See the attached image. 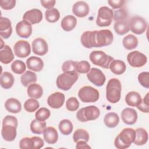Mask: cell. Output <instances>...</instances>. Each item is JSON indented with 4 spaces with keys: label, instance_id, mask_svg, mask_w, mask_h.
Listing matches in <instances>:
<instances>
[{
    "label": "cell",
    "instance_id": "obj_38",
    "mask_svg": "<svg viewBox=\"0 0 149 149\" xmlns=\"http://www.w3.org/2000/svg\"><path fill=\"white\" fill-rule=\"evenodd\" d=\"M73 139L75 143H77L80 140H83L86 142H87L89 140L88 133L84 129H78L74 132L73 135Z\"/></svg>",
    "mask_w": 149,
    "mask_h": 149
},
{
    "label": "cell",
    "instance_id": "obj_48",
    "mask_svg": "<svg viewBox=\"0 0 149 149\" xmlns=\"http://www.w3.org/2000/svg\"><path fill=\"white\" fill-rule=\"evenodd\" d=\"M77 62L73 61H67L63 62L62 66V70L65 72H76V65Z\"/></svg>",
    "mask_w": 149,
    "mask_h": 149
},
{
    "label": "cell",
    "instance_id": "obj_16",
    "mask_svg": "<svg viewBox=\"0 0 149 149\" xmlns=\"http://www.w3.org/2000/svg\"><path fill=\"white\" fill-rule=\"evenodd\" d=\"M23 19L31 24L39 23L42 19V13L38 9H32L26 11L23 16Z\"/></svg>",
    "mask_w": 149,
    "mask_h": 149
},
{
    "label": "cell",
    "instance_id": "obj_1",
    "mask_svg": "<svg viewBox=\"0 0 149 149\" xmlns=\"http://www.w3.org/2000/svg\"><path fill=\"white\" fill-rule=\"evenodd\" d=\"M113 40L112 33L107 29L86 31L80 38L81 44L87 48L102 47L110 45Z\"/></svg>",
    "mask_w": 149,
    "mask_h": 149
},
{
    "label": "cell",
    "instance_id": "obj_37",
    "mask_svg": "<svg viewBox=\"0 0 149 149\" xmlns=\"http://www.w3.org/2000/svg\"><path fill=\"white\" fill-rule=\"evenodd\" d=\"M45 17L46 20L50 23H55L57 22L60 17V13L56 8H52L47 9L45 12Z\"/></svg>",
    "mask_w": 149,
    "mask_h": 149
},
{
    "label": "cell",
    "instance_id": "obj_19",
    "mask_svg": "<svg viewBox=\"0 0 149 149\" xmlns=\"http://www.w3.org/2000/svg\"><path fill=\"white\" fill-rule=\"evenodd\" d=\"M12 33V27L10 20L5 17L0 19V36L2 38H8Z\"/></svg>",
    "mask_w": 149,
    "mask_h": 149
},
{
    "label": "cell",
    "instance_id": "obj_42",
    "mask_svg": "<svg viewBox=\"0 0 149 149\" xmlns=\"http://www.w3.org/2000/svg\"><path fill=\"white\" fill-rule=\"evenodd\" d=\"M50 111L47 108H40L35 114L36 119L40 121H45L50 116Z\"/></svg>",
    "mask_w": 149,
    "mask_h": 149
},
{
    "label": "cell",
    "instance_id": "obj_11",
    "mask_svg": "<svg viewBox=\"0 0 149 149\" xmlns=\"http://www.w3.org/2000/svg\"><path fill=\"white\" fill-rule=\"evenodd\" d=\"M127 61L131 66L140 68L146 65L147 62V58L144 54L138 51H134L128 54Z\"/></svg>",
    "mask_w": 149,
    "mask_h": 149
},
{
    "label": "cell",
    "instance_id": "obj_10",
    "mask_svg": "<svg viewBox=\"0 0 149 149\" xmlns=\"http://www.w3.org/2000/svg\"><path fill=\"white\" fill-rule=\"evenodd\" d=\"M129 29L136 34H141L145 32L147 27V22L142 17L135 16L129 20Z\"/></svg>",
    "mask_w": 149,
    "mask_h": 149
},
{
    "label": "cell",
    "instance_id": "obj_15",
    "mask_svg": "<svg viewBox=\"0 0 149 149\" xmlns=\"http://www.w3.org/2000/svg\"><path fill=\"white\" fill-rule=\"evenodd\" d=\"M32 50L36 55L43 56L48 51V44L43 38H37L32 42Z\"/></svg>",
    "mask_w": 149,
    "mask_h": 149
},
{
    "label": "cell",
    "instance_id": "obj_14",
    "mask_svg": "<svg viewBox=\"0 0 149 149\" xmlns=\"http://www.w3.org/2000/svg\"><path fill=\"white\" fill-rule=\"evenodd\" d=\"M16 31L17 36L21 38H29L32 33L31 24L26 20L18 22L16 26Z\"/></svg>",
    "mask_w": 149,
    "mask_h": 149
},
{
    "label": "cell",
    "instance_id": "obj_45",
    "mask_svg": "<svg viewBox=\"0 0 149 149\" xmlns=\"http://www.w3.org/2000/svg\"><path fill=\"white\" fill-rule=\"evenodd\" d=\"M127 17L128 14L127 10L124 8H120L114 12L113 19L115 22H117L127 19Z\"/></svg>",
    "mask_w": 149,
    "mask_h": 149
},
{
    "label": "cell",
    "instance_id": "obj_40",
    "mask_svg": "<svg viewBox=\"0 0 149 149\" xmlns=\"http://www.w3.org/2000/svg\"><path fill=\"white\" fill-rule=\"evenodd\" d=\"M25 63L20 60H16L11 64V69L16 74H21L26 70Z\"/></svg>",
    "mask_w": 149,
    "mask_h": 149
},
{
    "label": "cell",
    "instance_id": "obj_20",
    "mask_svg": "<svg viewBox=\"0 0 149 149\" xmlns=\"http://www.w3.org/2000/svg\"><path fill=\"white\" fill-rule=\"evenodd\" d=\"M90 8L88 5L84 1H77L73 5L72 12L79 17H84L87 16Z\"/></svg>",
    "mask_w": 149,
    "mask_h": 149
},
{
    "label": "cell",
    "instance_id": "obj_41",
    "mask_svg": "<svg viewBox=\"0 0 149 149\" xmlns=\"http://www.w3.org/2000/svg\"><path fill=\"white\" fill-rule=\"evenodd\" d=\"M19 147L21 149H34V141L32 137H24L19 142Z\"/></svg>",
    "mask_w": 149,
    "mask_h": 149
},
{
    "label": "cell",
    "instance_id": "obj_8",
    "mask_svg": "<svg viewBox=\"0 0 149 149\" xmlns=\"http://www.w3.org/2000/svg\"><path fill=\"white\" fill-rule=\"evenodd\" d=\"M78 96L83 102H95L99 99L100 94L97 89L90 86H86L79 90Z\"/></svg>",
    "mask_w": 149,
    "mask_h": 149
},
{
    "label": "cell",
    "instance_id": "obj_34",
    "mask_svg": "<svg viewBox=\"0 0 149 149\" xmlns=\"http://www.w3.org/2000/svg\"><path fill=\"white\" fill-rule=\"evenodd\" d=\"M20 81L23 86L24 87H27L28 86L36 82V74L35 73L30 70H27L21 76Z\"/></svg>",
    "mask_w": 149,
    "mask_h": 149
},
{
    "label": "cell",
    "instance_id": "obj_23",
    "mask_svg": "<svg viewBox=\"0 0 149 149\" xmlns=\"http://www.w3.org/2000/svg\"><path fill=\"white\" fill-rule=\"evenodd\" d=\"M5 107L8 112L13 113H19L22 109L20 102L14 98L8 99L5 103Z\"/></svg>",
    "mask_w": 149,
    "mask_h": 149
},
{
    "label": "cell",
    "instance_id": "obj_18",
    "mask_svg": "<svg viewBox=\"0 0 149 149\" xmlns=\"http://www.w3.org/2000/svg\"><path fill=\"white\" fill-rule=\"evenodd\" d=\"M121 119L125 123L132 125L137 121V113L133 108H126L121 112Z\"/></svg>",
    "mask_w": 149,
    "mask_h": 149
},
{
    "label": "cell",
    "instance_id": "obj_2",
    "mask_svg": "<svg viewBox=\"0 0 149 149\" xmlns=\"http://www.w3.org/2000/svg\"><path fill=\"white\" fill-rule=\"evenodd\" d=\"M17 119L12 115L6 116L2 120L1 134L6 141H12L16 137Z\"/></svg>",
    "mask_w": 149,
    "mask_h": 149
},
{
    "label": "cell",
    "instance_id": "obj_13",
    "mask_svg": "<svg viewBox=\"0 0 149 149\" xmlns=\"http://www.w3.org/2000/svg\"><path fill=\"white\" fill-rule=\"evenodd\" d=\"M13 51L17 57L26 58L30 54V45L27 41L19 40L13 46Z\"/></svg>",
    "mask_w": 149,
    "mask_h": 149
},
{
    "label": "cell",
    "instance_id": "obj_24",
    "mask_svg": "<svg viewBox=\"0 0 149 149\" xmlns=\"http://www.w3.org/2000/svg\"><path fill=\"white\" fill-rule=\"evenodd\" d=\"M14 55L10 47L5 45L0 51V61L4 64H8L14 59Z\"/></svg>",
    "mask_w": 149,
    "mask_h": 149
},
{
    "label": "cell",
    "instance_id": "obj_27",
    "mask_svg": "<svg viewBox=\"0 0 149 149\" xmlns=\"http://www.w3.org/2000/svg\"><path fill=\"white\" fill-rule=\"evenodd\" d=\"M27 93L29 97L34 99H38L42 95L43 90L42 87L38 84L33 83L28 86Z\"/></svg>",
    "mask_w": 149,
    "mask_h": 149
},
{
    "label": "cell",
    "instance_id": "obj_31",
    "mask_svg": "<svg viewBox=\"0 0 149 149\" xmlns=\"http://www.w3.org/2000/svg\"><path fill=\"white\" fill-rule=\"evenodd\" d=\"M104 122L108 127L113 128L118 125L119 122V116L116 113L109 112L105 115Z\"/></svg>",
    "mask_w": 149,
    "mask_h": 149
},
{
    "label": "cell",
    "instance_id": "obj_3",
    "mask_svg": "<svg viewBox=\"0 0 149 149\" xmlns=\"http://www.w3.org/2000/svg\"><path fill=\"white\" fill-rule=\"evenodd\" d=\"M136 137V131L132 128H125L116 136L114 141L115 147L118 149H125L130 146Z\"/></svg>",
    "mask_w": 149,
    "mask_h": 149
},
{
    "label": "cell",
    "instance_id": "obj_7",
    "mask_svg": "<svg viewBox=\"0 0 149 149\" xmlns=\"http://www.w3.org/2000/svg\"><path fill=\"white\" fill-rule=\"evenodd\" d=\"M90 59L95 65L109 69L111 62L114 59L102 51H93L90 54Z\"/></svg>",
    "mask_w": 149,
    "mask_h": 149
},
{
    "label": "cell",
    "instance_id": "obj_52",
    "mask_svg": "<svg viewBox=\"0 0 149 149\" xmlns=\"http://www.w3.org/2000/svg\"><path fill=\"white\" fill-rule=\"evenodd\" d=\"M34 141V149H40L42 148L44 144L43 140L37 136H33V137Z\"/></svg>",
    "mask_w": 149,
    "mask_h": 149
},
{
    "label": "cell",
    "instance_id": "obj_47",
    "mask_svg": "<svg viewBox=\"0 0 149 149\" xmlns=\"http://www.w3.org/2000/svg\"><path fill=\"white\" fill-rule=\"evenodd\" d=\"M138 109L144 113L149 112V99H148V93H147L146 96L144 97L140 104L137 107Z\"/></svg>",
    "mask_w": 149,
    "mask_h": 149
},
{
    "label": "cell",
    "instance_id": "obj_49",
    "mask_svg": "<svg viewBox=\"0 0 149 149\" xmlns=\"http://www.w3.org/2000/svg\"><path fill=\"white\" fill-rule=\"evenodd\" d=\"M15 0H0V6L5 10H10L15 6Z\"/></svg>",
    "mask_w": 149,
    "mask_h": 149
},
{
    "label": "cell",
    "instance_id": "obj_43",
    "mask_svg": "<svg viewBox=\"0 0 149 149\" xmlns=\"http://www.w3.org/2000/svg\"><path fill=\"white\" fill-rule=\"evenodd\" d=\"M90 69V65L86 61L77 62L76 70L79 73H87Z\"/></svg>",
    "mask_w": 149,
    "mask_h": 149
},
{
    "label": "cell",
    "instance_id": "obj_29",
    "mask_svg": "<svg viewBox=\"0 0 149 149\" xmlns=\"http://www.w3.org/2000/svg\"><path fill=\"white\" fill-rule=\"evenodd\" d=\"M15 81L13 76L9 72H5L2 73L0 77V84L2 88L9 89L11 88Z\"/></svg>",
    "mask_w": 149,
    "mask_h": 149
},
{
    "label": "cell",
    "instance_id": "obj_22",
    "mask_svg": "<svg viewBox=\"0 0 149 149\" xmlns=\"http://www.w3.org/2000/svg\"><path fill=\"white\" fill-rule=\"evenodd\" d=\"M43 133L44 139L47 143L54 144L58 141V133L57 130L54 127L49 126L46 127Z\"/></svg>",
    "mask_w": 149,
    "mask_h": 149
},
{
    "label": "cell",
    "instance_id": "obj_51",
    "mask_svg": "<svg viewBox=\"0 0 149 149\" xmlns=\"http://www.w3.org/2000/svg\"><path fill=\"white\" fill-rule=\"evenodd\" d=\"M41 5L44 7L46 9H50L53 8V7L54 6L56 1L55 0H41L40 1Z\"/></svg>",
    "mask_w": 149,
    "mask_h": 149
},
{
    "label": "cell",
    "instance_id": "obj_9",
    "mask_svg": "<svg viewBox=\"0 0 149 149\" xmlns=\"http://www.w3.org/2000/svg\"><path fill=\"white\" fill-rule=\"evenodd\" d=\"M113 17V10L107 6H102L98 9L96 24L100 27L109 26L112 23Z\"/></svg>",
    "mask_w": 149,
    "mask_h": 149
},
{
    "label": "cell",
    "instance_id": "obj_36",
    "mask_svg": "<svg viewBox=\"0 0 149 149\" xmlns=\"http://www.w3.org/2000/svg\"><path fill=\"white\" fill-rule=\"evenodd\" d=\"M58 127L61 133L64 135L70 134L73 128L72 123L68 119L62 120L59 123Z\"/></svg>",
    "mask_w": 149,
    "mask_h": 149
},
{
    "label": "cell",
    "instance_id": "obj_30",
    "mask_svg": "<svg viewBox=\"0 0 149 149\" xmlns=\"http://www.w3.org/2000/svg\"><path fill=\"white\" fill-rule=\"evenodd\" d=\"M125 101L130 107H137L141 101V97L139 93L130 91L126 94Z\"/></svg>",
    "mask_w": 149,
    "mask_h": 149
},
{
    "label": "cell",
    "instance_id": "obj_53",
    "mask_svg": "<svg viewBox=\"0 0 149 149\" xmlns=\"http://www.w3.org/2000/svg\"><path fill=\"white\" fill-rule=\"evenodd\" d=\"M76 148H91L88 145H87V142L83 140H80L77 142V144L76 146Z\"/></svg>",
    "mask_w": 149,
    "mask_h": 149
},
{
    "label": "cell",
    "instance_id": "obj_32",
    "mask_svg": "<svg viewBox=\"0 0 149 149\" xmlns=\"http://www.w3.org/2000/svg\"><path fill=\"white\" fill-rule=\"evenodd\" d=\"M115 32L119 35H124L130 30L129 20L126 19L115 22L113 26Z\"/></svg>",
    "mask_w": 149,
    "mask_h": 149
},
{
    "label": "cell",
    "instance_id": "obj_44",
    "mask_svg": "<svg viewBox=\"0 0 149 149\" xmlns=\"http://www.w3.org/2000/svg\"><path fill=\"white\" fill-rule=\"evenodd\" d=\"M79 102L76 98L70 97L68 98L66 102V107L69 111H75L79 107Z\"/></svg>",
    "mask_w": 149,
    "mask_h": 149
},
{
    "label": "cell",
    "instance_id": "obj_12",
    "mask_svg": "<svg viewBox=\"0 0 149 149\" xmlns=\"http://www.w3.org/2000/svg\"><path fill=\"white\" fill-rule=\"evenodd\" d=\"M88 80L97 86H102L105 81V76L102 72L97 68H93L87 73Z\"/></svg>",
    "mask_w": 149,
    "mask_h": 149
},
{
    "label": "cell",
    "instance_id": "obj_28",
    "mask_svg": "<svg viewBox=\"0 0 149 149\" xmlns=\"http://www.w3.org/2000/svg\"><path fill=\"white\" fill-rule=\"evenodd\" d=\"M109 68L113 73L117 75H120L125 72L126 66L123 61L113 59L111 62Z\"/></svg>",
    "mask_w": 149,
    "mask_h": 149
},
{
    "label": "cell",
    "instance_id": "obj_46",
    "mask_svg": "<svg viewBox=\"0 0 149 149\" xmlns=\"http://www.w3.org/2000/svg\"><path fill=\"white\" fill-rule=\"evenodd\" d=\"M138 80L140 84L146 88H149V72H143L138 76Z\"/></svg>",
    "mask_w": 149,
    "mask_h": 149
},
{
    "label": "cell",
    "instance_id": "obj_4",
    "mask_svg": "<svg viewBox=\"0 0 149 149\" xmlns=\"http://www.w3.org/2000/svg\"><path fill=\"white\" fill-rule=\"evenodd\" d=\"M122 86L120 81L116 78L111 79L106 86V98L112 104L118 102L121 96Z\"/></svg>",
    "mask_w": 149,
    "mask_h": 149
},
{
    "label": "cell",
    "instance_id": "obj_25",
    "mask_svg": "<svg viewBox=\"0 0 149 149\" xmlns=\"http://www.w3.org/2000/svg\"><path fill=\"white\" fill-rule=\"evenodd\" d=\"M77 24V19L73 15L65 16L61 21V27L66 31H70L74 29Z\"/></svg>",
    "mask_w": 149,
    "mask_h": 149
},
{
    "label": "cell",
    "instance_id": "obj_35",
    "mask_svg": "<svg viewBox=\"0 0 149 149\" xmlns=\"http://www.w3.org/2000/svg\"><path fill=\"white\" fill-rule=\"evenodd\" d=\"M46 128L45 121H40L36 119H33L30 123V130L34 134H40L44 133Z\"/></svg>",
    "mask_w": 149,
    "mask_h": 149
},
{
    "label": "cell",
    "instance_id": "obj_6",
    "mask_svg": "<svg viewBox=\"0 0 149 149\" xmlns=\"http://www.w3.org/2000/svg\"><path fill=\"white\" fill-rule=\"evenodd\" d=\"M100 115V111L94 105H90L80 109L76 113L77 119L82 122L94 120L97 119Z\"/></svg>",
    "mask_w": 149,
    "mask_h": 149
},
{
    "label": "cell",
    "instance_id": "obj_21",
    "mask_svg": "<svg viewBox=\"0 0 149 149\" xmlns=\"http://www.w3.org/2000/svg\"><path fill=\"white\" fill-rule=\"evenodd\" d=\"M26 65L30 70L34 72H40L43 68L44 62L40 58L33 56L26 60Z\"/></svg>",
    "mask_w": 149,
    "mask_h": 149
},
{
    "label": "cell",
    "instance_id": "obj_39",
    "mask_svg": "<svg viewBox=\"0 0 149 149\" xmlns=\"http://www.w3.org/2000/svg\"><path fill=\"white\" fill-rule=\"evenodd\" d=\"M40 107L39 102L34 98H30L26 100L24 104V109L28 112L36 111Z\"/></svg>",
    "mask_w": 149,
    "mask_h": 149
},
{
    "label": "cell",
    "instance_id": "obj_5",
    "mask_svg": "<svg viewBox=\"0 0 149 149\" xmlns=\"http://www.w3.org/2000/svg\"><path fill=\"white\" fill-rule=\"evenodd\" d=\"M78 78V74L76 72H65L57 77L56 84L58 88L68 91L71 88Z\"/></svg>",
    "mask_w": 149,
    "mask_h": 149
},
{
    "label": "cell",
    "instance_id": "obj_50",
    "mask_svg": "<svg viewBox=\"0 0 149 149\" xmlns=\"http://www.w3.org/2000/svg\"><path fill=\"white\" fill-rule=\"evenodd\" d=\"M108 3L112 8L119 9L124 5L125 1L124 0H109Z\"/></svg>",
    "mask_w": 149,
    "mask_h": 149
},
{
    "label": "cell",
    "instance_id": "obj_33",
    "mask_svg": "<svg viewBox=\"0 0 149 149\" xmlns=\"http://www.w3.org/2000/svg\"><path fill=\"white\" fill-rule=\"evenodd\" d=\"M122 43L124 48L127 50L136 48L138 45V40L133 34H129L123 38Z\"/></svg>",
    "mask_w": 149,
    "mask_h": 149
},
{
    "label": "cell",
    "instance_id": "obj_17",
    "mask_svg": "<svg viewBox=\"0 0 149 149\" xmlns=\"http://www.w3.org/2000/svg\"><path fill=\"white\" fill-rule=\"evenodd\" d=\"M65 102V95L61 92L51 94L47 99L48 105L54 109L60 108Z\"/></svg>",
    "mask_w": 149,
    "mask_h": 149
},
{
    "label": "cell",
    "instance_id": "obj_26",
    "mask_svg": "<svg viewBox=\"0 0 149 149\" xmlns=\"http://www.w3.org/2000/svg\"><path fill=\"white\" fill-rule=\"evenodd\" d=\"M136 137L133 141L134 144L137 146H143L145 144L148 139V133L146 129L142 127L137 128L135 130Z\"/></svg>",
    "mask_w": 149,
    "mask_h": 149
}]
</instances>
